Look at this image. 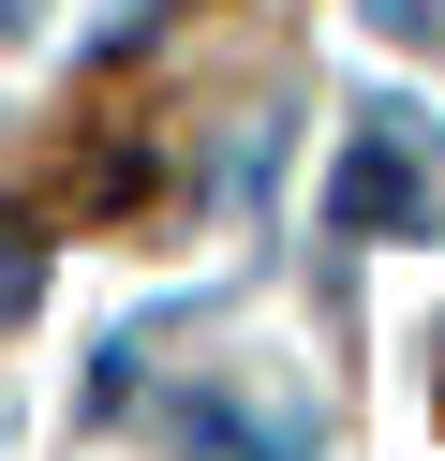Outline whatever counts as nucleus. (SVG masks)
<instances>
[{
	"label": "nucleus",
	"instance_id": "obj_1",
	"mask_svg": "<svg viewBox=\"0 0 445 461\" xmlns=\"http://www.w3.org/2000/svg\"><path fill=\"white\" fill-rule=\"evenodd\" d=\"M326 223L342 239H431V179H415V104H371V134L326 179Z\"/></svg>",
	"mask_w": 445,
	"mask_h": 461
},
{
	"label": "nucleus",
	"instance_id": "obj_2",
	"mask_svg": "<svg viewBox=\"0 0 445 461\" xmlns=\"http://www.w3.org/2000/svg\"><path fill=\"white\" fill-rule=\"evenodd\" d=\"M164 447L178 461H312V387L253 402V387H164Z\"/></svg>",
	"mask_w": 445,
	"mask_h": 461
},
{
	"label": "nucleus",
	"instance_id": "obj_3",
	"mask_svg": "<svg viewBox=\"0 0 445 461\" xmlns=\"http://www.w3.org/2000/svg\"><path fill=\"white\" fill-rule=\"evenodd\" d=\"M15 298H30V253H15V239H0V312H15Z\"/></svg>",
	"mask_w": 445,
	"mask_h": 461
}]
</instances>
